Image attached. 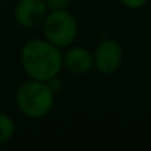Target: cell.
<instances>
[{
    "instance_id": "1",
    "label": "cell",
    "mask_w": 151,
    "mask_h": 151,
    "mask_svg": "<svg viewBox=\"0 0 151 151\" xmlns=\"http://www.w3.org/2000/svg\"><path fill=\"white\" fill-rule=\"evenodd\" d=\"M20 65L28 78L49 81L63 70V49L45 39H32L20 50Z\"/></svg>"
},
{
    "instance_id": "2",
    "label": "cell",
    "mask_w": 151,
    "mask_h": 151,
    "mask_svg": "<svg viewBox=\"0 0 151 151\" xmlns=\"http://www.w3.org/2000/svg\"><path fill=\"white\" fill-rule=\"evenodd\" d=\"M55 91L48 82L28 78L17 86L15 104L17 110L29 119H41L55 106Z\"/></svg>"
},
{
    "instance_id": "3",
    "label": "cell",
    "mask_w": 151,
    "mask_h": 151,
    "mask_svg": "<svg viewBox=\"0 0 151 151\" xmlns=\"http://www.w3.org/2000/svg\"><path fill=\"white\" fill-rule=\"evenodd\" d=\"M44 39L60 49L70 47L78 37V23L69 9L48 11L41 24Z\"/></svg>"
},
{
    "instance_id": "4",
    "label": "cell",
    "mask_w": 151,
    "mask_h": 151,
    "mask_svg": "<svg viewBox=\"0 0 151 151\" xmlns=\"http://www.w3.org/2000/svg\"><path fill=\"white\" fill-rule=\"evenodd\" d=\"M123 63V48L117 40L104 39L93 50L94 70L102 76H111Z\"/></svg>"
},
{
    "instance_id": "5",
    "label": "cell",
    "mask_w": 151,
    "mask_h": 151,
    "mask_svg": "<svg viewBox=\"0 0 151 151\" xmlns=\"http://www.w3.org/2000/svg\"><path fill=\"white\" fill-rule=\"evenodd\" d=\"M47 13L48 8L44 0H17L13 8V17L16 24L25 29L40 27Z\"/></svg>"
},
{
    "instance_id": "6",
    "label": "cell",
    "mask_w": 151,
    "mask_h": 151,
    "mask_svg": "<svg viewBox=\"0 0 151 151\" xmlns=\"http://www.w3.org/2000/svg\"><path fill=\"white\" fill-rule=\"evenodd\" d=\"M63 68L69 73L82 76L94 69L93 52L85 47L70 45L63 52Z\"/></svg>"
},
{
    "instance_id": "7",
    "label": "cell",
    "mask_w": 151,
    "mask_h": 151,
    "mask_svg": "<svg viewBox=\"0 0 151 151\" xmlns=\"http://www.w3.org/2000/svg\"><path fill=\"white\" fill-rule=\"evenodd\" d=\"M16 131L13 118L7 113L0 111V146L7 145L12 141Z\"/></svg>"
},
{
    "instance_id": "8",
    "label": "cell",
    "mask_w": 151,
    "mask_h": 151,
    "mask_svg": "<svg viewBox=\"0 0 151 151\" xmlns=\"http://www.w3.org/2000/svg\"><path fill=\"white\" fill-rule=\"evenodd\" d=\"M48 11H63L68 9L72 4V0H44Z\"/></svg>"
},
{
    "instance_id": "9",
    "label": "cell",
    "mask_w": 151,
    "mask_h": 151,
    "mask_svg": "<svg viewBox=\"0 0 151 151\" xmlns=\"http://www.w3.org/2000/svg\"><path fill=\"white\" fill-rule=\"evenodd\" d=\"M119 3L127 9H141L149 3V0H119Z\"/></svg>"
},
{
    "instance_id": "10",
    "label": "cell",
    "mask_w": 151,
    "mask_h": 151,
    "mask_svg": "<svg viewBox=\"0 0 151 151\" xmlns=\"http://www.w3.org/2000/svg\"><path fill=\"white\" fill-rule=\"evenodd\" d=\"M48 85L50 86V89H52L55 93H57V91L61 90V88H63V80L60 78V76H56V77H53L52 80L47 81Z\"/></svg>"
}]
</instances>
